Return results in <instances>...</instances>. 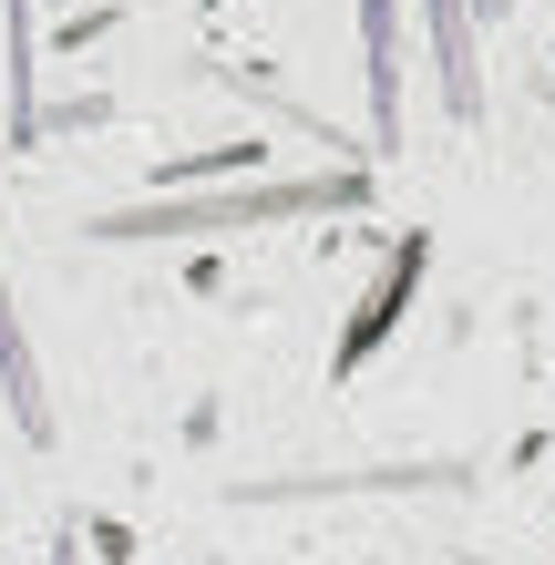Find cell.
Listing matches in <instances>:
<instances>
[{
	"label": "cell",
	"mask_w": 555,
	"mask_h": 565,
	"mask_svg": "<svg viewBox=\"0 0 555 565\" xmlns=\"http://www.w3.org/2000/svg\"><path fill=\"white\" fill-rule=\"evenodd\" d=\"M52 565H83V555H73V545H52Z\"/></svg>",
	"instance_id": "obj_5"
},
{
	"label": "cell",
	"mask_w": 555,
	"mask_h": 565,
	"mask_svg": "<svg viewBox=\"0 0 555 565\" xmlns=\"http://www.w3.org/2000/svg\"><path fill=\"white\" fill-rule=\"evenodd\" d=\"M412 268H421V237L402 247V268H391V278L371 288V319H361V329H350V340H340V371H361V360H371V340H381L391 319H402V298H412Z\"/></svg>",
	"instance_id": "obj_4"
},
{
	"label": "cell",
	"mask_w": 555,
	"mask_h": 565,
	"mask_svg": "<svg viewBox=\"0 0 555 565\" xmlns=\"http://www.w3.org/2000/svg\"><path fill=\"white\" fill-rule=\"evenodd\" d=\"M371 206V175L340 164V175H278V185H237V195H145V206L93 216L104 247H154V237H226V226H268V216H350Z\"/></svg>",
	"instance_id": "obj_1"
},
{
	"label": "cell",
	"mask_w": 555,
	"mask_h": 565,
	"mask_svg": "<svg viewBox=\"0 0 555 565\" xmlns=\"http://www.w3.org/2000/svg\"><path fill=\"white\" fill-rule=\"evenodd\" d=\"M361 83H371V145H402V0H361Z\"/></svg>",
	"instance_id": "obj_2"
},
{
	"label": "cell",
	"mask_w": 555,
	"mask_h": 565,
	"mask_svg": "<svg viewBox=\"0 0 555 565\" xmlns=\"http://www.w3.org/2000/svg\"><path fill=\"white\" fill-rule=\"evenodd\" d=\"M0 402H11L21 443H52V402H42V360H31L21 319H11V278H0Z\"/></svg>",
	"instance_id": "obj_3"
}]
</instances>
